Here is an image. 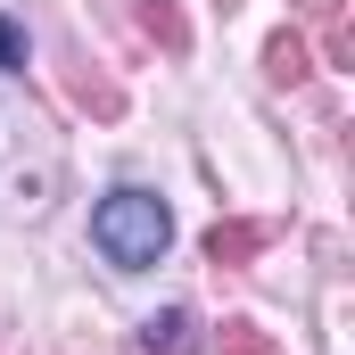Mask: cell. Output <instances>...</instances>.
<instances>
[{"label": "cell", "instance_id": "11", "mask_svg": "<svg viewBox=\"0 0 355 355\" xmlns=\"http://www.w3.org/2000/svg\"><path fill=\"white\" fill-rule=\"evenodd\" d=\"M223 8H232V0H223Z\"/></svg>", "mask_w": 355, "mask_h": 355}, {"label": "cell", "instance_id": "2", "mask_svg": "<svg viewBox=\"0 0 355 355\" xmlns=\"http://www.w3.org/2000/svg\"><path fill=\"white\" fill-rule=\"evenodd\" d=\"M166 240H174V215H166V198H149V190H107V198L91 207V248L116 272L157 265Z\"/></svg>", "mask_w": 355, "mask_h": 355}, {"label": "cell", "instance_id": "10", "mask_svg": "<svg viewBox=\"0 0 355 355\" xmlns=\"http://www.w3.org/2000/svg\"><path fill=\"white\" fill-rule=\"evenodd\" d=\"M0 67H25V33H17L8 17H0Z\"/></svg>", "mask_w": 355, "mask_h": 355}, {"label": "cell", "instance_id": "7", "mask_svg": "<svg viewBox=\"0 0 355 355\" xmlns=\"http://www.w3.org/2000/svg\"><path fill=\"white\" fill-rule=\"evenodd\" d=\"M75 99H83V107H91V116H99V124H107V116H124V91L107 83V75H91V67H83V75H75Z\"/></svg>", "mask_w": 355, "mask_h": 355}, {"label": "cell", "instance_id": "6", "mask_svg": "<svg viewBox=\"0 0 355 355\" xmlns=\"http://www.w3.org/2000/svg\"><path fill=\"white\" fill-rule=\"evenodd\" d=\"M297 17H306V25H322V50H331V67H347V58H355L347 25H339V0H297Z\"/></svg>", "mask_w": 355, "mask_h": 355}, {"label": "cell", "instance_id": "4", "mask_svg": "<svg viewBox=\"0 0 355 355\" xmlns=\"http://www.w3.org/2000/svg\"><path fill=\"white\" fill-rule=\"evenodd\" d=\"M265 240H272L265 223H215V232H207V265H223V272H232V265H248Z\"/></svg>", "mask_w": 355, "mask_h": 355}, {"label": "cell", "instance_id": "5", "mask_svg": "<svg viewBox=\"0 0 355 355\" xmlns=\"http://www.w3.org/2000/svg\"><path fill=\"white\" fill-rule=\"evenodd\" d=\"M132 17H141V33H149V42H157V50H190V25H182V8L174 0H132Z\"/></svg>", "mask_w": 355, "mask_h": 355}, {"label": "cell", "instance_id": "3", "mask_svg": "<svg viewBox=\"0 0 355 355\" xmlns=\"http://www.w3.org/2000/svg\"><path fill=\"white\" fill-rule=\"evenodd\" d=\"M141 347H149V355H190V347H198V314H190V306L149 314V322H141Z\"/></svg>", "mask_w": 355, "mask_h": 355}, {"label": "cell", "instance_id": "8", "mask_svg": "<svg viewBox=\"0 0 355 355\" xmlns=\"http://www.w3.org/2000/svg\"><path fill=\"white\" fill-rule=\"evenodd\" d=\"M265 67H272V83H306V75H314V67H306V42H297V33H281V42H272V50H265Z\"/></svg>", "mask_w": 355, "mask_h": 355}, {"label": "cell", "instance_id": "9", "mask_svg": "<svg viewBox=\"0 0 355 355\" xmlns=\"http://www.w3.org/2000/svg\"><path fill=\"white\" fill-rule=\"evenodd\" d=\"M215 347H223V355H281L257 322H223V339H215Z\"/></svg>", "mask_w": 355, "mask_h": 355}, {"label": "cell", "instance_id": "1", "mask_svg": "<svg viewBox=\"0 0 355 355\" xmlns=\"http://www.w3.org/2000/svg\"><path fill=\"white\" fill-rule=\"evenodd\" d=\"M58 174H67V157H58L50 116L0 99V198H8V207H50Z\"/></svg>", "mask_w": 355, "mask_h": 355}]
</instances>
